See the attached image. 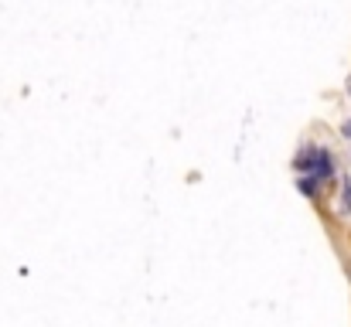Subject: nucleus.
I'll return each mask as SVG.
<instances>
[{"label": "nucleus", "instance_id": "obj_1", "mask_svg": "<svg viewBox=\"0 0 351 327\" xmlns=\"http://www.w3.org/2000/svg\"><path fill=\"white\" fill-rule=\"evenodd\" d=\"M300 191L304 195H314V181H300Z\"/></svg>", "mask_w": 351, "mask_h": 327}, {"label": "nucleus", "instance_id": "obj_2", "mask_svg": "<svg viewBox=\"0 0 351 327\" xmlns=\"http://www.w3.org/2000/svg\"><path fill=\"white\" fill-rule=\"evenodd\" d=\"M345 208L351 212V184H348V181H345Z\"/></svg>", "mask_w": 351, "mask_h": 327}, {"label": "nucleus", "instance_id": "obj_3", "mask_svg": "<svg viewBox=\"0 0 351 327\" xmlns=\"http://www.w3.org/2000/svg\"><path fill=\"white\" fill-rule=\"evenodd\" d=\"M348 93H351V82H348Z\"/></svg>", "mask_w": 351, "mask_h": 327}]
</instances>
